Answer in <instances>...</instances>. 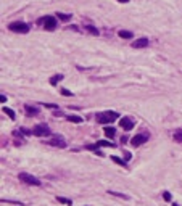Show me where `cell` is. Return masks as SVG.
Here are the masks:
<instances>
[{
  "label": "cell",
  "instance_id": "6da1fadb",
  "mask_svg": "<svg viewBox=\"0 0 182 206\" xmlns=\"http://www.w3.org/2000/svg\"><path fill=\"white\" fill-rule=\"evenodd\" d=\"M118 113H115V111H105V113H102V114H98V118H97V121L98 122H102V124H108V122H113V121H116L118 119Z\"/></svg>",
  "mask_w": 182,
  "mask_h": 206
},
{
  "label": "cell",
  "instance_id": "7a4b0ae2",
  "mask_svg": "<svg viewBox=\"0 0 182 206\" xmlns=\"http://www.w3.org/2000/svg\"><path fill=\"white\" fill-rule=\"evenodd\" d=\"M10 31H13V32H19V34H26L27 31H29V26L26 24V23H11V24L8 26Z\"/></svg>",
  "mask_w": 182,
  "mask_h": 206
},
{
  "label": "cell",
  "instance_id": "3957f363",
  "mask_svg": "<svg viewBox=\"0 0 182 206\" xmlns=\"http://www.w3.org/2000/svg\"><path fill=\"white\" fill-rule=\"evenodd\" d=\"M32 134L37 137H45V135H50V129L47 124H39L32 129Z\"/></svg>",
  "mask_w": 182,
  "mask_h": 206
},
{
  "label": "cell",
  "instance_id": "277c9868",
  "mask_svg": "<svg viewBox=\"0 0 182 206\" xmlns=\"http://www.w3.org/2000/svg\"><path fill=\"white\" fill-rule=\"evenodd\" d=\"M19 180L26 182V184H29V185H40L39 179H36L34 176H31V174H27V172H21V174H19Z\"/></svg>",
  "mask_w": 182,
  "mask_h": 206
},
{
  "label": "cell",
  "instance_id": "5b68a950",
  "mask_svg": "<svg viewBox=\"0 0 182 206\" xmlns=\"http://www.w3.org/2000/svg\"><path fill=\"white\" fill-rule=\"evenodd\" d=\"M44 23V27H45L47 31H53L55 27H57V21H55L53 16H45V18L42 19Z\"/></svg>",
  "mask_w": 182,
  "mask_h": 206
},
{
  "label": "cell",
  "instance_id": "8992f818",
  "mask_svg": "<svg viewBox=\"0 0 182 206\" xmlns=\"http://www.w3.org/2000/svg\"><path fill=\"white\" fill-rule=\"evenodd\" d=\"M148 45V39L147 37H142V39H137L132 42V47L134 49H143V47Z\"/></svg>",
  "mask_w": 182,
  "mask_h": 206
},
{
  "label": "cell",
  "instance_id": "52a82bcc",
  "mask_svg": "<svg viewBox=\"0 0 182 206\" xmlns=\"http://www.w3.org/2000/svg\"><path fill=\"white\" fill-rule=\"evenodd\" d=\"M143 142H147V135H135V137H132V140H130V145L139 147V145H142Z\"/></svg>",
  "mask_w": 182,
  "mask_h": 206
},
{
  "label": "cell",
  "instance_id": "ba28073f",
  "mask_svg": "<svg viewBox=\"0 0 182 206\" xmlns=\"http://www.w3.org/2000/svg\"><path fill=\"white\" fill-rule=\"evenodd\" d=\"M119 126H121V127H123V129H124V130H130V129H132V127H134V124H132V121H130V119H129V118H123V119H121V121H119Z\"/></svg>",
  "mask_w": 182,
  "mask_h": 206
},
{
  "label": "cell",
  "instance_id": "9c48e42d",
  "mask_svg": "<svg viewBox=\"0 0 182 206\" xmlns=\"http://www.w3.org/2000/svg\"><path fill=\"white\" fill-rule=\"evenodd\" d=\"M49 145H52V147H60V148H64L66 147V142H64L63 139H52V140H49Z\"/></svg>",
  "mask_w": 182,
  "mask_h": 206
},
{
  "label": "cell",
  "instance_id": "30bf717a",
  "mask_svg": "<svg viewBox=\"0 0 182 206\" xmlns=\"http://www.w3.org/2000/svg\"><path fill=\"white\" fill-rule=\"evenodd\" d=\"M24 109H26L27 114H37V113H39V108H37V106H31V105H26Z\"/></svg>",
  "mask_w": 182,
  "mask_h": 206
},
{
  "label": "cell",
  "instance_id": "8fae6325",
  "mask_svg": "<svg viewBox=\"0 0 182 206\" xmlns=\"http://www.w3.org/2000/svg\"><path fill=\"white\" fill-rule=\"evenodd\" d=\"M118 36L119 37H123V39H132V32H130V31H119L118 32Z\"/></svg>",
  "mask_w": 182,
  "mask_h": 206
},
{
  "label": "cell",
  "instance_id": "7c38bea8",
  "mask_svg": "<svg viewBox=\"0 0 182 206\" xmlns=\"http://www.w3.org/2000/svg\"><path fill=\"white\" fill-rule=\"evenodd\" d=\"M66 119H68V121H71V122H76V124H79V122H82V118H79V116H74V114H71V116H66Z\"/></svg>",
  "mask_w": 182,
  "mask_h": 206
},
{
  "label": "cell",
  "instance_id": "4fadbf2b",
  "mask_svg": "<svg viewBox=\"0 0 182 206\" xmlns=\"http://www.w3.org/2000/svg\"><path fill=\"white\" fill-rule=\"evenodd\" d=\"M61 79H63V76H61V74H57V76H53L52 79H50V84H52V85H57L58 82L61 81Z\"/></svg>",
  "mask_w": 182,
  "mask_h": 206
},
{
  "label": "cell",
  "instance_id": "5bb4252c",
  "mask_svg": "<svg viewBox=\"0 0 182 206\" xmlns=\"http://www.w3.org/2000/svg\"><path fill=\"white\" fill-rule=\"evenodd\" d=\"M105 135H106V137H110V139H111V137L115 135V129H113L111 126H108V127H105Z\"/></svg>",
  "mask_w": 182,
  "mask_h": 206
},
{
  "label": "cell",
  "instance_id": "9a60e30c",
  "mask_svg": "<svg viewBox=\"0 0 182 206\" xmlns=\"http://www.w3.org/2000/svg\"><path fill=\"white\" fill-rule=\"evenodd\" d=\"M97 147H115V143L106 142V140H98V142H97Z\"/></svg>",
  "mask_w": 182,
  "mask_h": 206
},
{
  "label": "cell",
  "instance_id": "2e32d148",
  "mask_svg": "<svg viewBox=\"0 0 182 206\" xmlns=\"http://www.w3.org/2000/svg\"><path fill=\"white\" fill-rule=\"evenodd\" d=\"M3 113H5V114H8L11 119H15V118H16V116H15V111H13V109H10V108H6V106L3 108Z\"/></svg>",
  "mask_w": 182,
  "mask_h": 206
},
{
  "label": "cell",
  "instance_id": "e0dca14e",
  "mask_svg": "<svg viewBox=\"0 0 182 206\" xmlns=\"http://www.w3.org/2000/svg\"><path fill=\"white\" fill-rule=\"evenodd\" d=\"M84 27H85V29H87L90 34H94V36H98V29H97V27H94V26H84Z\"/></svg>",
  "mask_w": 182,
  "mask_h": 206
},
{
  "label": "cell",
  "instance_id": "ac0fdd59",
  "mask_svg": "<svg viewBox=\"0 0 182 206\" xmlns=\"http://www.w3.org/2000/svg\"><path fill=\"white\" fill-rule=\"evenodd\" d=\"M57 200L60 201V203H63V205H68V206L73 205V201H71V200H68V198H63V197H58Z\"/></svg>",
  "mask_w": 182,
  "mask_h": 206
},
{
  "label": "cell",
  "instance_id": "d6986e66",
  "mask_svg": "<svg viewBox=\"0 0 182 206\" xmlns=\"http://www.w3.org/2000/svg\"><path fill=\"white\" fill-rule=\"evenodd\" d=\"M111 160H113V161H115V163H118V164H119V166H123V167H126V161H123V160H121V158H118V156H113V158H111Z\"/></svg>",
  "mask_w": 182,
  "mask_h": 206
},
{
  "label": "cell",
  "instance_id": "ffe728a7",
  "mask_svg": "<svg viewBox=\"0 0 182 206\" xmlns=\"http://www.w3.org/2000/svg\"><path fill=\"white\" fill-rule=\"evenodd\" d=\"M110 195H115V197H121V198H124V200H128V195H123V193H118V192H108Z\"/></svg>",
  "mask_w": 182,
  "mask_h": 206
},
{
  "label": "cell",
  "instance_id": "44dd1931",
  "mask_svg": "<svg viewBox=\"0 0 182 206\" xmlns=\"http://www.w3.org/2000/svg\"><path fill=\"white\" fill-rule=\"evenodd\" d=\"M58 18L63 19V21H68V19L71 18V15H64V13H58Z\"/></svg>",
  "mask_w": 182,
  "mask_h": 206
},
{
  "label": "cell",
  "instance_id": "7402d4cb",
  "mask_svg": "<svg viewBox=\"0 0 182 206\" xmlns=\"http://www.w3.org/2000/svg\"><path fill=\"white\" fill-rule=\"evenodd\" d=\"M174 140H176V142H181V143H182V132L174 134Z\"/></svg>",
  "mask_w": 182,
  "mask_h": 206
},
{
  "label": "cell",
  "instance_id": "603a6c76",
  "mask_svg": "<svg viewBox=\"0 0 182 206\" xmlns=\"http://www.w3.org/2000/svg\"><path fill=\"white\" fill-rule=\"evenodd\" d=\"M44 105H45L47 108H53V109H57V108H58V105H53V103H44Z\"/></svg>",
  "mask_w": 182,
  "mask_h": 206
},
{
  "label": "cell",
  "instance_id": "cb8c5ba5",
  "mask_svg": "<svg viewBox=\"0 0 182 206\" xmlns=\"http://www.w3.org/2000/svg\"><path fill=\"white\" fill-rule=\"evenodd\" d=\"M163 198H164L166 201H169V200H171V195H169V192H164V193H163Z\"/></svg>",
  "mask_w": 182,
  "mask_h": 206
},
{
  "label": "cell",
  "instance_id": "d4e9b609",
  "mask_svg": "<svg viewBox=\"0 0 182 206\" xmlns=\"http://www.w3.org/2000/svg\"><path fill=\"white\" fill-rule=\"evenodd\" d=\"M61 94H63L64 97H70V95H71V92H70V90H66V89H61Z\"/></svg>",
  "mask_w": 182,
  "mask_h": 206
},
{
  "label": "cell",
  "instance_id": "484cf974",
  "mask_svg": "<svg viewBox=\"0 0 182 206\" xmlns=\"http://www.w3.org/2000/svg\"><path fill=\"white\" fill-rule=\"evenodd\" d=\"M19 132H21V134H26V135H29V134H31V130H27L26 127H21V129H19Z\"/></svg>",
  "mask_w": 182,
  "mask_h": 206
},
{
  "label": "cell",
  "instance_id": "4316f807",
  "mask_svg": "<svg viewBox=\"0 0 182 206\" xmlns=\"http://www.w3.org/2000/svg\"><path fill=\"white\" fill-rule=\"evenodd\" d=\"M124 154H126V160H130V153L129 152H126Z\"/></svg>",
  "mask_w": 182,
  "mask_h": 206
},
{
  "label": "cell",
  "instance_id": "83f0119b",
  "mask_svg": "<svg viewBox=\"0 0 182 206\" xmlns=\"http://www.w3.org/2000/svg\"><path fill=\"white\" fill-rule=\"evenodd\" d=\"M118 2H121V3H128L129 0H118Z\"/></svg>",
  "mask_w": 182,
  "mask_h": 206
}]
</instances>
